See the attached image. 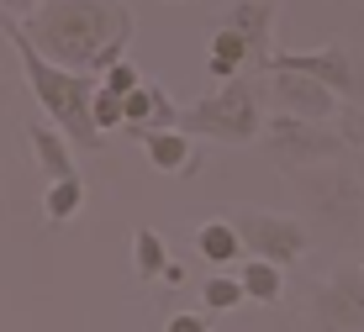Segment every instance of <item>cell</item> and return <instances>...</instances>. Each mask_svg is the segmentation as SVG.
Wrapping results in <instances>:
<instances>
[{"label":"cell","instance_id":"obj_1","mask_svg":"<svg viewBox=\"0 0 364 332\" xmlns=\"http://www.w3.org/2000/svg\"><path fill=\"white\" fill-rule=\"evenodd\" d=\"M21 27L48 63L95 80L111 63L127 58L137 21L127 0H37V11Z\"/></svg>","mask_w":364,"mask_h":332},{"label":"cell","instance_id":"obj_2","mask_svg":"<svg viewBox=\"0 0 364 332\" xmlns=\"http://www.w3.org/2000/svg\"><path fill=\"white\" fill-rule=\"evenodd\" d=\"M0 37L16 48L21 74H27V90L37 95V106L53 117V127L69 137V143H80V153H95L100 143H106V132H100L95 117H90V95H95V85H100V80L48 63L43 53H37V43L27 37V27H21L11 11H0Z\"/></svg>","mask_w":364,"mask_h":332},{"label":"cell","instance_id":"obj_3","mask_svg":"<svg viewBox=\"0 0 364 332\" xmlns=\"http://www.w3.org/2000/svg\"><path fill=\"white\" fill-rule=\"evenodd\" d=\"M185 137H211V143H254L264 137V117H259V90L237 74V80L217 85L211 95H200L196 106L180 111Z\"/></svg>","mask_w":364,"mask_h":332},{"label":"cell","instance_id":"obj_4","mask_svg":"<svg viewBox=\"0 0 364 332\" xmlns=\"http://www.w3.org/2000/svg\"><path fill=\"white\" fill-rule=\"evenodd\" d=\"M232 222V232L243 237V253L254 259H269V264H291L306 253V227L291 222V216H274V211H254V206H228L222 211Z\"/></svg>","mask_w":364,"mask_h":332},{"label":"cell","instance_id":"obj_5","mask_svg":"<svg viewBox=\"0 0 364 332\" xmlns=\"http://www.w3.org/2000/svg\"><path fill=\"white\" fill-rule=\"evenodd\" d=\"M264 74H306V80H317L333 95H364V69L338 43L311 48V53H274Z\"/></svg>","mask_w":364,"mask_h":332},{"label":"cell","instance_id":"obj_6","mask_svg":"<svg viewBox=\"0 0 364 332\" xmlns=\"http://www.w3.org/2000/svg\"><path fill=\"white\" fill-rule=\"evenodd\" d=\"M264 148H269L274 169L291 174V169H306V164L338 153V137H328L322 127H311L301 117H274V122H264Z\"/></svg>","mask_w":364,"mask_h":332},{"label":"cell","instance_id":"obj_7","mask_svg":"<svg viewBox=\"0 0 364 332\" xmlns=\"http://www.w3.org/2000/svg\"><path fill=\"white\" fill-rule=\"evenodd\" d=\"M269 95L280 106V117H301V122H322L333 111V90H322L306 74H269Z\"/></svg>","mask_w":364,"mask_h":332},{"label":"cell","instance_id":"obj_8","mask_svg":"<svg viewBox=\"0 0 364 332\" xmlns=\"http://www.w3.org/2000/svg\"><path fill=\"white\" fill-rule=\"evenodd\" d=\"M137 143H143L148 164L159 174H196L200 169V148L185 132H137Z\"/></svg>","mask_w":364,"mask_h":332},{"label":"cell","instance_id":"obj_9","mask_svg":"<svg viewBox=\"0 0 364 332\" xmlns=\"http://www.w3.org/2000/svg\"><path fill=\"white\" fill-rule=\"evenodd\" d=\"M228 27L248 37V48H254V69H269L274 48H269V27H274V0H237L228 11Z\"/></svg>","mask_w":364,"mask_h":332},{"label":"cell","instance_id":"obj_10","mask_svg":"<svg viewBox=\"0 0 364 332\" xmlns=\"http://www.w3.org/2000/svg\"><path fill=\"white\" fill-rule=\"evenodd\" d=\"M27 148H32V159H37V169L48 174V185L53 180H69L74 174V143L58 127H48V122H27Z\"/></svg>","mask_w":364,"mask_h":332},{"label":"cell","instance_id":"obj_11","mask_svg":"<svg viewBox=\"0 0 364 332\" xmlns=\"http://www.w3.org/2000/svg\"><path fill=\"white\" fill-rule=\"evenodd\" d=\"M254 63V48H248V37L243 32H232L228 21H222L217 32H211V43H206V74L217 85H228V80H237V74Z\"/></svg>","mask_w":364,"mask_h":332},{"label":"cell","instance_id":"obj_12","mask_svg":"<svg viewBox=\"0 0 364 332\" xmlns=\"http://www.w3.org/2000/svg\"><path fill=\"white\" fill-rule=\"evenodd\" d=\"M317 311H322V322H333V327H348V322H364V290H359V279L354 274H343V279H333L328 290L317 296Z\"/></svg>","mask_w":364,"mask_h":332},{"label":"cell","instance_id":"obj_13","mask_svg":"<svg viewBox=\"0 0 364 332\" xmlns=\"http://www.w3.org/2000/svg\"><path fill=\"white\" fill-rule=\"evenodd\" d=\"M196 253L206 264H232V259H243V237L232 232L228 216H211V222L196 227Z\"/></svg>","mask_w":364,"mask_h":332},{"label":"cell","instance_id":"obj_14","mask_svg":"<svg viewBox=\"0 0 364 332\" xmlns=\"http://www.w3.org/2000/svg\"><path fill=\"white\" fill-rule=\"evenodd\" d=\"M237 285H243V296L259 301V306H274L285 296V274H280V264H269V259H248L243 274H237Z\"/></svg>","mask_w":364,"mask_h":332},{"label":"cell","instance_id":"obj_15","mask_svg":"<svg viewBox=\"0 0 364 332\" xmlns=\"http://www.w3.org/2000/svg\"><path fill=\"white\" fill-rule=\"evenodd\" d=\"M80 211H85V180H80V174L53 180L43 190V216H48V222H74Z\"/></svg>","mask_w":364,"mask_h":332},{"label":"cell","instance_id":"obj_16","mask_svg":"<svg viewBox=\"0 0 364 332\" xmlns=\"http://www.w3.org/2000/svg\"><path fill=\"white\" fill-rule=\"evenodd\" d=\"M132 264H137V279H164L169 269V242L154 232V227H137L132 232Z\"/></svg>","mask_w":364,"mask_h":332},{"label":"cell","instance_id":"obj_17","mask_svg":"<svg viewBox=\"0 0 364 332\" xmlns=\"http://www.w3.org/2000/svg\"><path fill=\"white\" fill-rule=\"evenodd\" d=\"M200 296H206V311H232V306H243V301H248V296H243V285H237V279H228V274H211Z\"/></svg>","mask_w":364,"mask_h":332},{"label":"cell","instance_id":"obj_18","mask_svg":"<svg viewBox=\"0 0 364 332\" xmlns=\"http://www.w3.org/2000/svg\"><path fill=\"white\" fill-rule=\"evenodd\" d=\"M90 117L100 132H111V127H127V117H122V95L117 90H106V85H95V95H90Z\"/></svg>","mask_w":364,"mask_h":332},{"label":"cell","instance_id":"obj_19","mask_svg":"<svg viewBox=\"0 0 364 332\" xmlns=\"http://www.w3.org/2000/svg\"><path fill=\"white\" fill-rule=\"evenodd\" d=\"M100 85H106V90H117L122 100H127L137 85H143V74H137V63H132V58H122V63H111V69L100 74Z\"/></svg>","mask_w":364,"mask_h":332},{"label":"cell","instance_id":"obj_20","mask_svg":"<svg viewBox=\"0 0 364 332\" xmlns=\"http://www.w3.org/2000/svg\"><path fill=\"white\" fill-rule=\"evenodd\" d=\"M164 332H211V316L206 311H174L164 322Z\"/></svg>","mask_w":364,"mask_h":332},{"label":"cell","instance_id":"obj_21","mask_svg":"<svg viewBox=\"0 0 364 332\" xmlns=\"http://www.w3.org/2000/svg\"><path fill=\"white\" fill-rule=\"evenodd\" d=\"M0 11H11V16H32V11H37V0H0Z\"/></svg>","mask_w":364,"mask_h":332}]
</instances>
